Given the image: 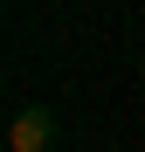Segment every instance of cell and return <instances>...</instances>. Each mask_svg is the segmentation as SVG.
Wrapping results in <instances>:
<instances>
[{"instance_id": "cell-1", "label": "cell", "mask_w": 145, "mask_h": 152, "mask_svg": "<svg viewBox=\"0 0 145 152\" xmlns=\"http://www.w3.org/2000/svg\"><path fill=\"white\" fill-rule=\"evenodd\" d=\"M55 111L48 104H28V111H14V132H7V152H55Z\"/></svg>"}]
</instances>
